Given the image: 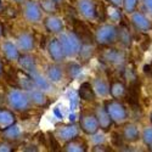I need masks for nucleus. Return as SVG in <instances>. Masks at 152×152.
<instances>
[{
  "label": "nucleus",
  "mask_w": 152,
  "mask_h": 152,
  "mask_svg": "<svg viewBox=\"0 0 152 152\" xmlns=\"http://www.w3.org/2000/svg\"><path fill=\"white\" fill-rule=\"evenodd\" d=\"M130 20H132V23L134 24V27H135L139 32L146 33V32L151 31V28H152L151 21L146 17L145 14H142V12H140V11H134V12H132Z\"/></svg>",
  "instance_id": "9b49d317"
},
{
  "label": "nucleus",
  "mask_w": 152,
  "mask_h": 152,
  "mask_svg": "<svg viewBox=\"0 0 152 152\" xmlns=\"http://www.w3.org/2000/svg\"><path fill=\"white\" fill-rule=\"evenodd\" d=\"M78 96H79V99H82L84 101H88V102H93V101H95L96 93L94 90L93 84L89 83V82L82 83L80 86H79V90H78Z\"/></svg>",
  "instance_id": "dca6fc26"
},
{
  "label": "nucleus",
  "mask_w": 152,
  "mask_h": 152,
  "mask_svg": "<svg viewBox=\"0 0 152 152\" xmlns=\"http://www.w3.org/2000/svg\"><path fill=\"white\" fill-rule=\"evenodd\" d=\"M78 11L86 20L96 18V4L93 0H78Z\"/></svg>",
  "instance_id": "f8f14e48"
},
{
  "label": "nucleus",
  "mask_w": 152,
  "mask_h": 152,
  "mask_svg": "<svg viewBox=\"0 0 152 152\" xmlns=\"http://www.w3.org/2000/svg\"><path fill=\"white\" fill-rule=\"evenodd\" d=\"M95 40L101 46H111L118 42V27L115 24H101L95 32Z\"/></svg>",
  "instance_id": "f257e3e1"
},
{
  "label": "nucleus",
  "mask_w": 152,
  "mask_h": 152,
  "mask_svg": "<svg viewBox=\"0 0 152 152\" xmlns=\"http://www.w3.org/2000/svg\"><path fill=\"white\" fill-rule=\"evenodd\" d=\"M48 141H49V145H50V148L53 151H58L60 150V144H58V139L56 137V135H53V134H48Z\"/></svg>",
  "instance_id": "f704fd0d"
},
{
  "label": "nucleus",
  "mask_w": 152,
  "mask_h": 152,
  "mask_svg": "<svg viewBox=\"0 0 152 152\" xmlns=\"http://www.w3.org/2000/svg\"><path fill=\"white\" fill-rule=\"evenodd\" d=\"M105 146L104 145H100V144H97L94 148H93V151H108L110 148H104Z\"/></svg>",
  "instance_id": "58836bf2"
},
{
  "label": "nucleus",
  "mask_w": 152,
  "mask_h": 152,
  "mask_svg": "<svg viewBox=\"0 0 152 152\" xmlns=\"http://www.w3.org/2000/svg\"><path fill=\"white\" fill-rule=\"evenodd\" d=\"M46 74H48V79L51 83H57V82L61 80L63 72H62V68L55 63V65H50L48 67Z\"/></svg>",
  "instance_id": "cd10ccee"
},
{
  "label": "nucleus",
  "mask_w": 152,
  "mask_h": 152,
  "mask_svg": "<svg viewBox=\"0 0 152 152\" xmlns=\"http://www.w3.org/2000/svg\"><path fill=\"white\" fill-rule=\"evenodd\" d=\"M4 151V152H10V151H14V148H12V144L11 141H7L6 142H3V144H0V152Z\"/></svg>",
  "instance_id": "c9c22d12"
},
{
  "label": "nucleus",
  "mask_w": 152,
  "mask_h": 152,
  "mask_svg": "<svg viewBox=\"0 0 152 152\" xmlns=\"http://www.w3.org/2000/svg\"><path fill=\"white\" fill-rule=\"evenodd\" d=\"M1 133H3V135H4V139H5V140L11 141V142L17 141L18 139L21 137V134H22L21 128H20V126H18L16 123H15V124H12V125H10L9 128H6L5 130H3Z\"/></svg>",
  "instance_id": "b1692460"
},
{
  "label": "nucleus",
  "mask_w": 152,
  "mask_h": 152,
  "mask_svg": "<svg viewBox=\"0 0 152 152\" xmlns=\"http://www.w3.org/2000/svg\"><path fill=\"white\" fill-rule=\"evenodd\" d=\"M29 97L32 104H34L35 106H39V107H44L49 104V100L46 97V95L43 93V90H37L33 89L29 91Z\"/></svg>",
  "instance_id": "393cba45"
},
{
  "label": "nucleus",
  "mask_w": 152,
  "mask_h": 152,
  "mask_svg": "<svg viewBox=\"0 0 152 152\" xmlns=\"http://www.w3.org/2000/svg\"><path fill=\"white\" fill-rule=\"evenodd\" d=\"M150 119H151V123H152V112H151V115H150Z\"/></svg>",
  "instance_id": "de8ad7c7"
},
{
  "label": "nucleus",
  "mask_w": 152,
  "mask_h": 152,
  "mask_svg": "<svg viewBox=\"0 0 152 152\" xmlns=\"http://www.w3.org/2000/svg\"><path fill=\"white\" fill-rule=\"evenodd\" d=\"M79 126L80 129L88 134V135H94L97 133L100 125L97 122V118L95 116V113H90V112H86L83 113L79 118Z\"/></svg>",
  "instance_id": "0eeeda50"
},
{
  "label": "nucleus",
  "mask_w": 152,
  "mask_h": 152,
  "mask_svg": "<svg viewBox=\"0 0 152 152\" xmlns=\"http://www.w3.org/2000/svg\"><path fill=\"white\" fill-rule=\"evenodd\" d=\"M108 1H110V4L116 5V6H122V4H123V0H108Z\"/></svg>",
  "instance_id": "ea45409f"
},
{
  "label": "nucleus",
  "mask_w": 152,
  "mask_h": 152,
  "mask_svg": "<svg viewBox=\"0 0 152 152\" xmlns=\"http://www.w3.org/2000/svg\"><path fill=\"white\" fill-rule=\"evenodd\" d=\"M132 40H133V37H132V33L129 31V27L126 26L123 21H121L119 27H118V42L123 46L129 48L132 44Z\"/></svg>",
  "instance_id": "aec40b11"
},
{
  "label": "nucleus",
  "mask_w": 152,
  "mask_h": 152,
  "mask_svg": "<svg viewBox=\"0 0 152 152\" xmlns=\"http://www.w3.org/2000/svg\"><path fill=\"white\" fill-rule=\"evenodd\" d=\"M106 18H108L113 23H119L121 21H123L121 6H116V5H112V4L110 6H107L106 7Z\"/></svg>",
  "instance_id": "bb28decb"
},
{
  "label": "nucleus",
  "mask_w": 152,
  "mask_h": 152,
  "mask_svg": "<svg viewBox=\"0 0 152 152\" xmlns=\"http://www.w3.org/2000/svg\"><path fill=\"white\" fill-rule=\"evenodd\" d=\"M139 4V0H123V10L125 12H128V14H132L136 10V6Z\"/></svg>",
  "instance_id": "473e14b6"
},
{
  "label": "nucleus",
  "mask_w": 152,
  "mask_h": 152,
  "mask_svg": "<svg viewBox=\"0 0 152 152\" xmlns=\"http://www.w3.org/2000/svg\"><path fill=\"white\" fill-rule=\"evenodd\" d=\"M110 94L113 99H121L125 97L126 94V86L121 80H113L110 85Z\"/></svg>",
  "instance_id": "5701e85b"
},
{
  "label": "nucleus",
  "mask_w": 152,
  "mask_h": 152,
  "mask_svg": "<svg viewBox=\"0 0 152 152\" xmlns=\"http://www.w3.org/2000/svg\"><path fill=\"white\" fill-rule=\"evenodd\" d=\"M7 102L9 105L16 110V111H27L29 110V106L32 104L29 95L24 91V90H20V89H12L7 93Z\"/></svg>",
  "instance_id": "7ed1b4c3"
},
{
  "label": "nucleus",
  "mask_w": 152,
  "mask_h": 152,
  "mask_svg": "<svg viewBox=\"0 0 152 152\" xmlns=\"http://www.w3.org/2000/svg\"><path fill=\"white\" fill-rule=\"evenodd\" d=\"M75 119V115H74V113H72V115H69V121L71 122H73Z\"/></svg>",
  "instance_id": "79ce46f5"
},
{
  "label": "nucleus",
  "mask_w": 152,
  "mask_h": 152,
  "mask_svg": "<svg viewBox=\"0 0 152 152\" xmlns=\"http://www.w3.org/2000/svg\"><path fill=\"white\" fill-rule=\"evenodd\" d=\"M122 135L124 137L125 141L128 142H135L140 139V132H139L137 126L133 123H129V124H125L124 128H123V132H122Z\"/></svg>",
  "instance_id": "6ab92c4d"
},
{
  "label": "nucleus",
  "mask_w": 152,
  "mask_h": 152,
  "mask_svg": "<svg viewBox=\"0 0 152 152\" xmlns=\"http://www.w3.org/2000/svg\"><path fill=\"white\" fill-rule=\"evenodd\" d=\"M32 78H33V82L35 84V88L40 90H48L50 88V80L49 79H45L43 75H40L38 72L33 73L32 74Z\"/></svg>",
  "instance_id": "c756f323"
},
{
  "label": "nucleus",
  "mask_w": 152,
  "mask_h": 152,
  "mask_svg": "<svg viewBox=\"0 0 152 152\" xmlns=\"http://www.w3.org/2000/svg\"><path fill=\"white\" fill-rule=\"evenodd\" d=\"M1 7H3V5H1V0H0V10H1Z\"/></svg>",
  "instance_id": "09e8293b"
},
{
  "label": "nucleus",
  "mask_w": 152,
  "mask_h": 152,
  "mask_svg": "<svg viewBox=\"0 0 152 152\" xmlns=\"http://www.w3.org/2000/svg\"><path fill=\"white\" fill-rule=\"evenodd\" d=\"M73 32L78 35L82 44H93L95 39V34L91 33L90 28L88 27V24L84 23L83 21L73 20Z\"/></svg>",
  "instance_id": "6e6552de"
},
{
  "label": "nucleus",
  "mask_w": 152,
  "mask_h": 152,
  "mask_svg": "<svg viewBox=\"0 0 152 152\" xmlns=\"http://www.w3.org/2000/svg\"><path fill=\"white\" fill-rule=\"evenodd\" d=\"M99 60L107 66H121L125 61V54L119 49L104 46V49L100 51Z\"/></svg>",
  "instance_id": "20e7f679"
},
{
  "label": "nucleus",
  "mask_w": 152,
  "mask_h": 152,
  "mask_svg": "<svg viewBox=\"0 0 152 152\" xmlns=\"http://www.w3.org/2000/svg\"><path fill=\"white\" fill-rule=\"evenodd\" d=\"M105 108L110 115L111 119L113 121V123H116V124H122L128 118V111L124 107V105L122 102H119L117 99L106 101Z\"/></svg>",
  "instance_id": "39448f33"
},
{
  "label": "nucleus",
  "mask_w": 152,
  "mask_h": 152,
  "mask_svg": "<svg viewBox=\"0 0 152 152\" xmlns=\"http://www.w3.org/2000/svg\"><path fill=\"white\" fill-rule=\"evenodd\" d=\"M53 112H54V115H55L58 119H62V118H63V115H62V112L60 111V107H55Z\"/></svg>",
  "instance_id": "4c0bfd02"
},
{
  "label": "nucleus",
  "mask_w": 152,
  "mask_h": 152,
  "mask_svg": "<svg viewBox=\"0 0 152 152\" xmlns=\"http://www.w3.org/2000/svg\"><path fill=\"white\" fill-rule=\"evenodd\" d=\"M78 134H79V128H78V125L74 124V123L58 125L56 128V132H55V135L58 140L65 141V142L72 140L74 137H77Z\"/></svg>",
  "instance_id": "1a4fd4ad"
},
{
  "label": "nucleus",
  "mask_w": 152,
  "mask_h": 152,
  "mask_svg": "<svg viewBox=\"0 0 152 152\" xmlns=\"http://www.w3.org/2000/svg\"><path fill=\"white\" fill-rule=\"evenodd\" d=\"M142 137V141L146 146L152 147V128H146L141 135Z\"/></svg>",
  "instance_id": "72a5a7b5"
},
{
  "label": "nucleus",
  "mask_w": 152,
  "mask_h": 152,
  "mask_svg": "<svg viewBox=\"0 0 152 152\" xmlns=\"http://www.w3.org/2000/svg\"><path fill=\"white\" fill-rule=\"evenodd\" d=\"M18 63L23 71H26L27 73L29 74H33L37 72V61L35 58L32 56V55H28V54H23V55H20L18 57Z\"/></svg>",
  "instance_id": "f3484780"
},
{
  "label": "nucleus",
  "mask_w": 152,
  "mask_h": 152,
  "mask_svg": "<svg viewBox=\"0 0 152 152\" xmlns=\"http://www.w3.org/2000/svg\"><path fill=\"white\" fill-rule=\"evenodd\" d=\"M44 27L50 33H61L63 31V22L55 15H49L44 21Z\"/></svg>",
  "instance_id": "2eb2a0df"
},
{
  "label": "nucleus",
  "mask_w": 152,
  "mask_h": 152,
  "mask_svg": "<svg viewBox=\"0 0 152 152\" xmlns=\"http://www.w3.org/2000/svg\"><path fill=\"white\" fill-rule=\"evenodd\" d=\"M3 74V65H1V61H0V77H1Z\"/></svg>",
  "instance_id": "c03bdc74"
},
{
  "label": "nucleus",
  "mask_w": 152,
  "mask_h": 152,
  "mask_svg": "<svg viewBox=\"0 0 152 152\" xmlns=\"http://www.w3.org/2000/svg\"><path fill=\"white\" fill-rule=\"evenodd\" d=\"M17 48L23 53H28L31 50L34 49V37L28 33V32H23L17 37Z\"/></svg>",
  "instance_id": "ddd939ff"
},
{
  "label": "nucleus",
  "mask_w": 152,
  "mask_h": 152,
  "mask_svg": "<svg viewBox=\"0 0 152 152\" xmlns=\"http://www.w3.org/2000/svg\"><path fill=\"white\" fill-rule=\"evenodd\" d=\"M94 51H95V48L93 44H82L78 55L83 62H86L91 58V56L94 55Z\"/></svg>",
  "instance_id": "c85d7f7f"
},
{
  "label": "nucleus",
  "mask_w": 152,
  "mask_h": 152,
  "mask_svg": "<svg viewBox=\"0 0 152 152\" xmlns=\"http://www.w3.org/2000/svg\"><path fill=\"white\" fill-rule=\"evenodd\" d=\"M147 69H148V73H150V75L152 77V65H150V66H145Z\"/></svg>",
  "instance_id": "a19ab883"
},
{
  "label": "nucleus",
  "mask_w": 152,
  "mask_h": 152,
  "mask_svg": "<svg viewBox=\"0 0 152 152\" xmlns=\"http://www.w3.org/2000/svg\"><path fill=\"white\" fill-rule=\"evenodd\" d=\"M42 7L34 0H26L23 4V16L31 23H38L42 20Z\"/></svg>",
  "instance_id": "423d86ee"
},
{
  "label": "nucleus",
  "mask_w": 152,
  "mask_h": 152,
  "mask_svg": "<svg viewBox=\"0 0 152 152\" xmlns=\"http://www.w3.org/2000/svg\"><path fill=\"white\" fill-rule=\"evenodd\" d=\"M39 5H40L42 10L44 12H48V14H55L57 11V7H58V5L54 1V0H40Z\"/></svg>",
  "instance_id": "7c9ffc66"
},
{
  "label": "nucleus",
  "mask_w": 152,
  "mask_h": 152,
  "mask_svg": "<svg viewBox=\"0 0 152 152\" xmlns=\"http://www.w3.org/2000/svg\"><path fill=\"white\" fill-rule=\"evenodd\" d=\"M48 51H49V55H50V57H51V60L54 62H56V63L62 62L63 60H65V57H66L65 50H63L58 38H53V39L49 42V44H48Z\"/></svg>",
  "instance_id": "9d476101"
},
{
  "label": "nucleus",
  "mask_w": 152,
  "mask_h": 152,
  "mask_svg": "<svg viewBox=\"0 0 152 152\" xmlns=\"http://www.w3.org/2000/svg\"><path fill=\"white\" fill-rule=\"evenodd\" d=\"M3 23H0V37H1V34H3Z\"/></svg>",
  "instance_id": "a18cd8bd"
},
{
  "label": "nucleus",
  "mask_w": 152,
  "mask_h": 152,
  "mask_svg": "<svg viewBox=\"0 0 152 152\" xmlns=\"http://www.w3.org/2000/svg\"><path fill=\"white\" fill-rule=\"evenodd\" d=\"M86 150H88L86 142L79 136L67 141L65 147H63V151H67V152H85Z\"/></svg>",
  "instance_id": "4be33fe9"
},
{
  "label": "nucleus",
  "mask_w": 152,
  "mask_h": 152,
  "mask_svg": "<svg viewBox=\"0 0 152 152\" xmlns=\"http://www.w3.org/2000/svg\"><path fill=\"white\" fill-rule=\"evenodd\" d=\"M15 3H17V4H24V1H26V0H14Z\"/></svg>",
  "instance_id": "37998d69"
},
{
  "label": "nucleus",
  "mask_w": 152,
  "mask_h": 152,
  "mask_svg": "<svg viewBox=\"0 0 152 152\" xmlns=\"http://www.w3.org/2000/svg\"><path fill=\"white\" fill-rule=\"evenodd\" d=\"M16 123V116L12 111L0 107V132L5 130L10 125Z\"/></svg>",
  "instance_id": "a211bd4d"
},
{
  "label": "nucleus",
  "mask_w": 152,
  "mask_h": 152,
  "mask_svg": "<svg viewBox=\"0 0 152 152\" xmlns=\"http://www.w3.org/2000/svg\"><path fill=\"white\" fill-rule=\"evenodd\" d=\"M95 116L97 118V122H99V125H100V129H102V130H108L111 128V125L113 123V121L111 119L110 115L107 113L105 106L104 107H100L97 106L95 108Z\"/></svg>",
  "instance_id": "4468645a"
},
{
  "label": "nucleus",
  "mask_w": 152,
  "mask_h": 152,
  "mask_svg": "<svg viewBox=\"0 0 152 152\" xmlns=\"http://www.w3.org/2000/svg\"><path fill=\"white\" fill-rule=\"evenodd\" d=\"M58 39L61 42V45L65 50V54L68 57L77 56L79 54V50L82 46V42L78 38V35L74 32H61Z\"/></svg>",
  "instance_id": "f03ea898"
},
{
  "label": "nucleus",
  "mask_w": 152,
  "mask_h": 152,
  "mask_svg": "<svg viewBox=\"0 0 152 152\" xmlns=\"http://www.w3.org/2000/svg\"><path fill=\"white\" fill-rule=\"evenodd\" d=\"M82 72V66L77 62H69L67 65V73H68V77L71 79L78 77Z\"/></svg>",
  "instance_id": "2f4dec72"
},
{
  "label": "nucleus",
  "mask_w": 152,
  "mask_h": 152,
  "mask_svg": "<svg viewBox=\"0 0 152 152\" xmlns=\"http://www.w3.org/2000/svg\"><path fill=\"white\" fill-rule=\"evenodd\" d=\"M54 1H55V3L57 4V5H60V4H61V3L63 1V0H54Z\"/></svg>",
  "instance_id": "49530a36"
},
{
  "label": "nucleus",
  "mask_w": 152,
  "mask_h": 152,
  "mask_svg": "<svg viewBox=\"0 0 152 152\" xmlns=\"http://www.w3.org/2000/svg\"><path fill=\"white\" fill-rule=\"evenodd\" d=\"M144 1V6H145V9L147 10V12L151 15V17H152V0H142Z\"/></svg>",
  "instance_id": "e433bc0d"
},
{
  "label": "nucleus",
  "mask_w": 152,
  "mask_h": 152,
  "mask_svg": "<svg viewBox=\"0 0 152 152\" xmlns=\"http://www.w3.org/2000/svg\"><path fill=\"white\" fill-rule=\"evenodd\" d=\"M93 86H94L96 95H99L101 97H105L110 94V85L102 78H95L93 82Z\"/></svg>",
  "instance_id": "a878e982"
},
{
  "label": "nucleus",
  "mask_w": 152,
  "mask_h": 152,
  "mask_svg": "<svg viewBox=\"0 0 152 152\" xmlns=\"http://www.w3.org/2000/svg\"><path fill=\"white\" fill-rule=\"evenodd\" d=\"M1 50H3L4 57L7 61H16L20 57V51H18L20 49L11 42H4L1 45Z\"/></svg>",
  "instance_id": "412c9836"
}]
</instances>
